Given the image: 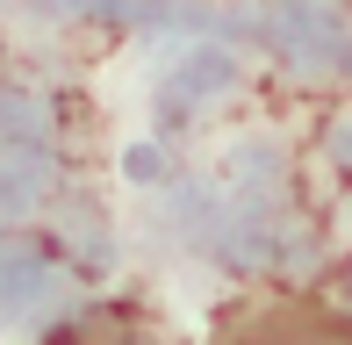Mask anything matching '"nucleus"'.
I'll use <instances>...</instances> for the list:
<instances>
[{"mask_svg": "<svg viewBox=\"0 0 352 345\" xmlns=\"http://www.w3.org/2000/svg\"><path fill=\"white\" fill-rule=\"evenodd\" d=\"M216 345H352V317L316 295H274V302L237 309L216 331Z\"/></svg>", "mask_w": 352, "mask_h": 345, "instance_id": "nucleus-1", "label": "nucleus"}, {"mask_svg": "<svg viewBox=\"0 0 352 345\" xmlns=\"http://www.w3.org/2000/svg\"><path fill=\"white\" fill-rule=\"evenodd\" d=\"M58 345H158V331L137 324L130 309H94V317H79Z\"/></svg>", "mask_w": 352, "mask_h": 345, "instance_id": "nucleus-2", "label": "nucleus"}]
</instances>
